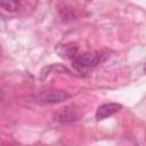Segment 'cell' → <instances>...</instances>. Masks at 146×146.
Masks as SVG:
<instances>
[{
    "label": "cell",
    "mask_w": 146,
    "mask_h": 146,
    "mask_svg": "<svg viewBox=\"0 0 146 146\" xmlns=\"http://www.w3.org/2000/svg\"><path fill=\"white\" fill-rule=\"evenodd\" d=\"M57 52L59 54V56L62 57H65V58H70V57H74L76 56V52H78V47L75 44H63V46H59L57 48Z\"/></svg>",
    "instance_id": "5b68a950"
},
{
    "label": "cell",
    "mask_w": 146,
    "mask_h": 146,
    "mask_svg": "<svg viewBox=\"0 0 146 146\" xmlns=\"http://www.w3.org/2000/svg\"><path fill=\"white\" fill-rule=\"evenodd\" d=\"M122 108V105L117 104V103H107V104H103L97 108L96 112V120L100 121L104 120L106 117H110L112 115H114L115 113H117Z\"/></svg>",
    "instance_id": "277c9868"
},
{
    "label": "cell",
    "mask_w": 146,
    "mask_h": 146,
    "mask_svg": "<svg viewBox=\"0 0 146 146\" xmlns=\"http://www.w3.org/2000/svg\"><path fill=\"white\" fill-rule=\"evenodd\" d=\"M89 1H91V0H89Z\"/></svg>",
    "instance_id": "52a82bcc"
},
{
    "label": "cell",
    "mask_w": 146,
    "mask_h": 146,
    "mask_svg": "<svg viewBox=\"0 0 146 146\" xmlns=\"http://www.w3.org/2000/svg\"><path fill=\"white\" fill-rule=\"evenodd\" d=\"M82 115H83V112L81 107L76 105H68V106H65L58 110L55 113V119L59 122L67 123V122H73V121L79 120Z\"/></svg>",
    "instance_id": "3957f363"
},
{
    "label": "cell",
    "mask_w": 146,
    "mask_h": 146,
    "mask_svg": "<svg viewBox=\"0 0 146 146\" xmlns=\"http://www.w3.org/2000/svg\"><path fill=\"white\" fill-rule=\"evenodd\" d=\"M70 97V95L64 91V90H58V89H48L39 92L36 95L38 102L42 104H58L64 100H66Z\"/></svg>",
    "instance_id": "7a4b0ae2"
},
{
    "label": "cell",
    "mask_w": 146,
    "mask_h": 146,
    "mask_svg": "<svg viewBox=\"0 0 146 146\" xmlns=\"http://www.w3.org/2000/svg\"><path fill=\"white\" fill-rule=\"evenodd\" d=\"M21 3V0H0V8H2L6 11H16L18 9V6Z\"/></svg>",
    "instance_id": "8992f818"
},
{
    "label": "cell",
    "mask_w": 146,
    "mask_h": 146,
    "mask_svg": "<svg viewBox=\"0 0 146 146\" xmlns=\"http://www.w3.org/2000/svg\"><path fill=\"white\" fill-rule=\"evenodd\" d=\"M99 55L97 52H84L82 55H76L72 59V65L79 72H84L94 68L99 63Z\"/></svg>",
    "instance_id": "6da1fadb"
}]
</instances>
